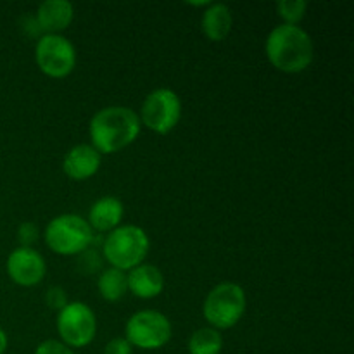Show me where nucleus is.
Masks as SVG:
<instances>
[{
    "label": "nucleus",
    "mask_w": 354,
    "mask_h": 354,
    "mask_svg": "<svg viewBox=\"0 0 354 354\" xmlns=\"http://www.w3.org/2000/svg\"><path fill=\"white\" fill-rule=\"evenodd\" d=\"M76 47L64 35H41L35 45V62L45 76L66 78L76 68Z\"/></svg>",
    "instance_id": "nucleus-9"
},
{
    "label": "nucleus",
    "mask_w": 354,
    "mask_h": 354,
    "mask_svg": "<svg viewBox=\"0 0 354 354\" xmlns=\"http://www.w3.org/2000/svg\"><path fill=\"white\" fill-rule=\"evenodd\" d=\"M124 216V206L118 197L106 196L97 199L92 204L88 211V221L90 228L95 232H102V234H109V232L116 230L121 225Z\"/></svg>",
    "instance_id": "nucleus-14"
},
{
    "label": "nucleus",
    "mask_w": 354,
    "mask_h": 354,
    "mask_svg": "<svg viewBox=\"0 0 354 354\" xmlns=\"http://www.w3.org/2000/svg\"><path fill=\"white\" fill-rule=\"evenodd\" d=\"M97 290L100 297L107 303H118L128 294L127 272L116 268H106L99 273L97 279Z\"/></svg>",
    "instance_id": "nucleus-16"
},
{
    "label": "nucleus",
    "mask_w": 354,
    "mask_h": 354,
    "mask_svg": "<svg viewBox=\"0 0 354 354\" xmlns=\"http://www.w3.org/2000/svg\"><path fill=\"white\" fill-rule=\"evenodd\" d=\"M306 12V0H280V2L277 3V14H279L280 19L283 21L282 24L299 26V23L304 19Z\"/></svg>",
    "instance_id": "nucleus-18"
},
{
    "label": "nucleus",
    "mask_w": 354,
    "mask_h": 354,
    "mask_svg": "<svg viewBox=\"0 0 354 354\" xmlns=\"http://www.w3.org/2000/svg\"><path fill=\"white\" fill-rule=\"evenodd\" d=\"M35 354H76L75 349L68 348L66 344H62L57 339H47V341L40 342L35 349Z\"/></svg>",
    "instance_id": "nucleus-22"
},
{
    "label": "nucleus",
    "mask_w": 354,
    "mask_h": 354,
    "mask_svg": "<svg viewBox=\"0 0 354 354\" xmlns=\"http://www.w3.org/2000/svg\"><path fill=\"white\" fill-rule=\"evenodd\" d=\"M234 26V14L227 3L211 2L201 17V28L211 41H223Z\"/></svg>",
    "instance_id": "nucleus-15"
},
{
    "label": "nucleus",
    "mask_w": 354,
    "mask_h": 354,
    "mask_svg": "<svg viewBox=\"0 0 354 354\" xmlns=\"http://www.w3.org/2000/svg\"><path fill=\"white\" fill-rule=\"evenodd\" d=\"M142 127L152 133L168 135L182 120V100L171 88H156L144 99L138 113Z\"/></svg>",
    "instance_id": "nucleus-7"
},
{
    "label": "nucleus",
    "mask_w": 354,
    "mask_h": 354,
    "mask_svg": "<svg viewBox=\"0 0 354 354\" xmlns=\"http://www.w3.org/2000/svg\"><path fill=\"white\" fill-rule=\"evenodd\" d=\"M7 348H9V337H7L6 330L0 327V354H6Z\"/></svg>",
    "instance_id": "nucleus-24"
},
{
    "label": "nucleus",
    "mask_w": 354,
    "mask_h": 354,
    "mask_svg": "<svg viewBox=\"0 0 354 354\" xmlns=\"http://www.w3.org/2000/svg\"><path fill=\"white\" fill-rule=\"evenodd\" d=\"M102 165V156L90 144H78L68 151L62 161V171L76 182H85L97 175Z\"/></svg>",
    "instance_id": "nucleus-11"
},
{
    "label": "nucleus",
    "mask_w": 354,
    "mask_h": 354,
    "mask_svg": "<svg viewBox=\"0 0 354 354\" xmlns=\"http://www.w3.org/2000/svg\"><path fill=\"white\" fill-rule=\"evenodd\" d=\"M76 270L85 277L100 273L102 272V258H100V254L95 249H85V251L78 254V259H76Z\"/></svg>",
    "instance_id": "nucleus-19"
},
{
    "label": "nucleus",
    "mask_w": 354,
    "mask_h": 354,
    "mask_svg": "<svg viewBox=\"0 0 354 354\" xmlns=\"http://www.w3.org/2000/svg\"><path fill=\"white\" fill-rule=\"evenodd\" d=\"M245 308V290L235 282H221L204 299L203 315L209 327L220 332L235 327L244 317Z\"/></svg>",
    "instance_id": "nucleus-4"
},
{
    "label": "nucleus",
    "mask_w": 354,
    "mask_h": 354,
    "mask_svg": "<svg viewBox=\"0 0 354 354\" xmlns=\"http://www.w3.org/2000/svg\"><path fill=\"white\" fill-rule=\"evenodd\" d=\"M7 273L19 287H35L47 275L44 256L33 248H17L7 258Z\"/></svg>",
    "instance_id": "nucleus-10"
},
{
    "label": "nucleus",
    "mask_w": 354,
    "mask_h": 354,
    "mask_svg": "<svg viewBox=\"0 0 354 354\" xmlns=\"http://www.w3.org/2000/svg\"><path fill=\"white\" fill-rule=\"evenodd\" d=\"M173 327L166 315L156 310H142L131 315L124 325V339L131 348L156 351L171 341Z\"/></svg>",
    "instance_id": "nucleus-6"
},
{
    "label": "nucleus",
    "mask_w": 354,
    "mask_h": 354,
    "mask_svg": "<svg viewBox=\"0 0 354 354\" xmlns=\"http://www.w3.org/2000/svg\"><path fill=\"white\" fill-rule=\"evenodd\" d=\"M128 292L138 299H154L165 289V275L156 265L142 263L127 272Z\"/></svg>",
    "instance_id": "nucleus-13"
},
{
    "label": "nucleus",
    "mask_w": 354,
    "mask_h": 354,
    "mask_svg": "<svg viewBox=\"0 0 354 354\" xmlns=\"http://www.w3.org/2000/svg\"><path fill=\"white\" fill-rule=\"evenodd\" d=\"M265 54L277 71L297 75L306 71L313 62V38L301 26L279 24L266 37Z\"/></svg>",
    "instance_id": "nucleus-2"
},
{
    "label": "nucleus",
    "mask_w": 354,
    "mask_h": 354,
    "mask_svg": "<svg viewBox=\"0 0 354 354\" xmlns=\"http://www.w3.org/2000/svg\"><path fill=\"white\" fill-rule=\"evenodd\" d=\"M17 242H19V248H33L35 242L40 237V230H38L37 225L33 221H23V223L17 227Z\"/></svg>",
    "instance_id": "nucleus-20"
},
{
    "label": "nucleus",
    "mask_w": 354,
    "mask_h": 354,
    "mask_svg": "<svg viewBox=\"0 0 354 354\" xmlns=\"http://www.w3.org/2000/svg\"><path fill=\"white\" fill-rule=\"evenodd\" d=\"M151 249L147 232L137 225H120L104 239L102 256L111 268L130 272L145 261Z\"/></svg>",
    "instance_id": "nucleus-3"
},
{
    "label": "nucleus",
    "mask_w": 354,
    "mask_h": 354,
    "mask_svg": "<svg viewBox=\"0 0 354 354\" xmlns=\"http://www.w3.org/2000/svg\"><path fill=\"white\" fill-rule=\"evenodd\" d=\"M68 294H66V290L62 289V287L55 286V287H50V289L45 292V304H47L50 310H55L59 313V311L62 310V308L68 304Z\"/></svg>",
    "instance_id": "nucleus-21"
},
{
    "label": "nucleus",
    "mask_w": 354,
    "mask_h": 354,
    "mask_svg": "<svg viewBox=\"0 0 354 354\" xmlns=\"http://www.w3.org/2000/svg\"><path fill=\"white\" fill-rule=\"evenodd\" d=\"M44 241L54 254L78 256L92 244L93 230L88 221L78 214H59L45 227Z\"/></svg>",
    "instance_id": "nucleus-5"
},
{
    "label": "nucleus",
    "mask_w": 354,
    "mask_h": 354,
    "mask_svg": "<svg viewBox=\"0 0 354 354\" xmlns=\"http://www.w3.org/2000/svg\"><path fill=\"white\" fill-rule=\"evenodd\" d=\"M41 35H62L75 19V7L68 0H45L35 14Z\"/></svg>",
    "instance_id": "nucleus-12"
},
{
    "label": "nucleus",
    "mask_w": 354,
    "mask_h": 354,
    "mask_svg": "<svg viewBox=\"0 0 354 354\" xmlns=\"http://www.w3.org/2000/svg\"><path fill=\"white\" fill-rule=\"evenodd\" d=\"M142 131L138 114L127 106H107L88 123L90 145L100 156L116 154L133 144Z\"/></svg>",
    "instance_id": "nucleus-1"
},
{
    "label": "nucleus",
    "mask_w": 354,
    "mask_h": 354,
    "mask_svg": "<svg viewBox=\"0 0 354 354\" xmlns=\"http://www.w3.org/2000/svg\"><path fill=\"white\" fill-rule=\"evenodd\" d=\"M59 341L71 349L92 344L97 335V318L92 308L82 301H69L55 320Z\"/></svg>",
    "instance_id": "nucleus-8"
},
{
    "label": "nucleus",
    "mask_w": 354,
    "mask_h": 354,
    "mask_svg": "<svg viewBox=\"0 0 354 354\" xmlns=\"http://www.w3.org/2000/svg\"><path fill=\"white\" fill-rule=\"evenodd\" d=\"M104 354H133V348L124 337H114L106 344Z\"/></svg>",
    "instance_id": "nucleus-23"
},
{
    "label": "nucleus",
    "mask_w": 354,
    "mask_h": 354,
    "mask_svg": "<svg viewBox=\"0 0 354 354\" xmlns=\"http://www.w3.org/2000/svg\"><path fill=\"white\" fill-rule=\"evenodd\" d=\"M187 351L189 354H221L223 337H221L220 332L211 327L197 328L189 337Z\"/></svg>",
    "instance_id": "nucleus-17"
}]
</instances>
